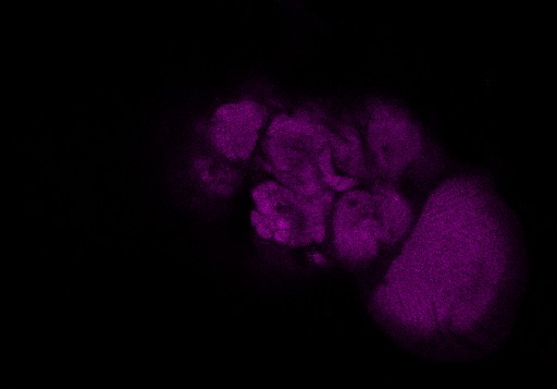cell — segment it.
<instances>
[{
  "mask_svg": "<svg viewBox=\"0 0 557 389\" xmlns=\"http://www.w3.org/2000/svg\"><path fill=\"white\" fill-rule=\"evenodd\" d=\"M330 133L331 122L311 112L272 113L256 153L261 168L269 178L302 194L330 190L319 168Z\"/></svg>",
  "mask_w": 557,
  "mask_h": 389,
  "instance_id": "7a4b0ae2",
  "label": "cell"
},
{
  "mask_svg": "<svg viewBox=\"0 0 557 389\" xmlns=\"http://www.w3.org/2000/svg\"><path fill=\"white\" fill-rule=\"evenodd\" d=\"M320 173L327 189L336 194L370 181L360 123L338 119L331 123L329 142L320 161Z\"/></svg>",
  "mask_w": 557,
  "mask_h": 389,
  "instance_id": "52a82bcc",
  "label": "cell"
},
{
  "mask_svg": "<svg viewBox=\"0 0 557 389\" xmlns=\"http://www.w3.org/2000/svg\"><path fill=\"white\" fill-rule=\"evenodd\" d=\"M408 182H368L380 230L383 254H392L410 233L425 200L417 197Z\"/></svg>",
  "mask_w": 557,
  "mask_h": 389,
  "instance_id": "ba28073f",
  "label": "cell"
},
{
  "mask_svg": "<svg viewBox=\"0 0 557 389\" xmlns=\"http://www.w3.org/2000/svg\"><path fill=\"white\" fill-rule=\"evenodd\" d=\"M512 221L485 177L442 180L374 285L373 315L426 360L472 362L497 351L511 333L527 282Z\"/></svg>",
  "mask_w": 557,
  "mask_h": 389,
  "instance_id": "6da1fadb",
  "label": "cell"
},
{
  "mask_svg": "<svg viewBox=\"0 0 557 389\" xmlns=\"http://www.w3.org/2000/svg\"><path fill=\"white\" fill-rule=\"evenodd\" d=\"M271 116L269 108L256 99L224 102L208 120L209 144L225 160L246 162L256 155Z\"/></svg>",
  "mask_w": 557,
  "mask_h": 389,
  "instance_id": "8992f818",
  "label": "cell"
},
{
  "mask_svg": "<svg viewBox=\"0 0 557 389\" xmlns=\"http://www.w3.org/2000/svg\"><path fill=\"white\" fill-rule=\"evenodd\" d=\"M250 222L256 234L274 245L300 250L324 245L336 193L307 195L265 178L251 190Z\"/></svg>",
  "mask_w": 557,
  "mask_h": 389,
  "instance_id": "3957f363",
  "label": "cell"
},
{
  "mask_svg": "<svg viewBox=\"0 0 557 389\" xmlns=\"http://www.w3.org/2000/svg\"><path fill=\"white\" fill-rule=\"evenodd\" d=\"M360 127L370 181L420 183L434 172L435 159L425 136L399 106L382 100L372 104Z\"/></svg>",
  "mask_w": 557,
  "mask_h": 389,
  "instance_id": "277c9868",
  "label": "cell"
},
{
  "mask_svg": "<svg viewBox=\"0 0 557 389\" xmlns=\"http://www.w3.org/2000/svg\"><path fill=\"white\" fill-rule=\"evenodd\" d=\"M326 244L333 258L348 270H361L383 255L372 193L367 184L336 195Z\"/></svg>",
  "mask_w": 557,
  "mask_h": 389,
  "instance_id": "5b68a950",
  "label": "cell"
}]
</instances>
